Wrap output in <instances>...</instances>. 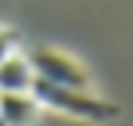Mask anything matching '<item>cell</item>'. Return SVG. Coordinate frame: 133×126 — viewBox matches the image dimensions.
<instances>
[{"mask_svg": "<svg viewBox=\"0 0 133 126\" xmlns=\"http://www.w3.org/2000/svg\"><path fill=\"white\" fill-rule=\"evenodd\" d=\"M32 97L40 101V108L61 112L68 119H79V123H115L119 119V105L94 94V90H68V86H50L36 79Z\"/></svg>", "mask_w": 133, "mask_h": 126, "instance_id": "cell-1", "label": "cell"}, {"mask_svg": "<svg viewBox=\"0 0 133 126\" xmlns=\"http://www.w3.org/2000/svg\"><path fill=\"white\" fill-rule=\"evenodd\" d=\"M25 58L32 65V76L40 83H50V86H68V90H94V79H90V68L83 61H76L72 54L58 51V47H32L25 51Z\"/></svg>", "mask_w": 133, "mask_h": 126, "instance_id": "cell-2", "label": "cell"}, {"mask_svg": "<svg viewBox=\"0 0 133 126\" xmlns=\"http://www.w3.org/2000/svg\"><path fill=\"white\" fill-rule=\"evenodd\" d=\"M32 83H36V76H32L25 51L0 61V94H32Z\"/></svg>", "mask_w": 133, "mask_h": 126, "instance_id": "cell-3", "label": "cell"}, {"mask_svg": "<svg viewBox=\"0 0 133 126\" xmlns=\"http://www.w3.org/2000/svg\"><path fill=\"white\" fill-rule=\"evenodd\" d=\"M40 101L32 94H0V119L4 126H36L40 119Z\"/></svg>", "mask_w": 133, "mask_h": 126, "instance_id": "cell-4", "label": "cell"}, {"mask_svg": "<svg viewBox=\"0 0 133 126\" xmlns=\"http://www.w3.org/2000/svg\"><path fill=\"white\" fill-rule=\"evenodd\" d=\"M18 51H22V36H18V29L0 25V61H7V58L18 54Z\"/></svg>", "mask_w": 133, "mask_h": 126, "instance_id": "cell-5", "label": "cell"}, {"mask_svg": "<svg viewBox=\"0 0 133 126\" xmlns=\"http://www.w3.org/2000/svg\"><path fill=\"white\" fill-rule=\"evenodd\" d=\"M0 126H4V119H0Z\"/></svg>", "mask_w": 133, "mask_h": 126, "instance_id": "cell-6", "label": "cell"}]
</instances>
